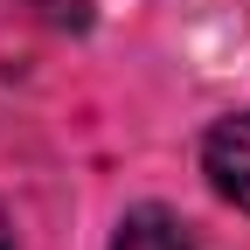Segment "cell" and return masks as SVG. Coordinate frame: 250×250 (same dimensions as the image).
<instances>
[{"instance_id": "obj_1", "label": "cell", "mask_w": 250, "mask_h": 250, "mask_svg": "<svg viewBox=\"0 0 250 250\" xmlns=\"http://www.w3.org/2000/svg\"><path fill=\"white\" fill-rule=\"evenodd\" d=\"M202 174H208V188H215L223 202H236V208L250 215V111L208 125V139H202Z\"/></svg>"}, {"instance_id": "obj_2", "label": "cell", "mask_w": 250, "mask_h": 250, "mask_svg": "<svg viewBox=\"0 0 250 250\" xmlns=\"http://www.w3.org/2000/svg\"><path fill=\"white\" fill-rule=\"evenodd\" d=\"M111 250H188V236H181V223H174L167 208H132L118 223Z\"/></svg>"}, {"instance_id": "obj_3", "label": "cell", "mask_w": 250, "mask_h": 250, "mask_svg": "<svg viewBox=\"0 0 250 250\" xmlns=\"http://www.w3.org/2000/svg\"><path fill=\"white\" fill-rule=\"evenodd\" d=\"M0 250H14V243H7V223H0Z\"/></svg>"}]
</instances>
